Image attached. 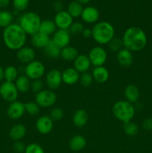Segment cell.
<instances>
[{
  "label": "cell",
  "instance_id": "cell-1",
  "mask_svg": "<svg viewBox=\"0 0 152 153\" xmlns=\"http://www.w3.org/2000/svg\"><path fill=\"white\" fill-rule=\"evenodd\" d=\"M3 41L7 49L17 51L25 46L27 34L18 23H12L4 28L2 34Z\"/></svg>",
  "mask_w": 152,
  "mask_h": 153
},
{
  "label": "cell",
  "instance_id": "cell-2",
  "mask_svg": "<svg viewBox=\"0 0 152 153\" xmlns=\"http://www.w3.org/2000/svg\"><path fill=\"white\" fill-rule=\"evenodd\" d=\"M124 48L131 52H139L144 49L147 44V36L142 28L131 26L127 28L122 37Z\"/></svg>",
  "mask_w": 152,
  "mask_h": 153
},
{
  "label": "cell",
  "instance_id": "cell-3",
  "mask_svg": "<svg viewBox=\"0 0 152 153\" xmlns=\"http://www.w3.org/2000/svg\"><path fill=\"white\" fill-rule=\"evenodd\" d=\"M92 38L100 46L108 44L109 42L115 37V28L110 22L101 21L94 25Z\"/></svg>",
  "mask_w": 152,
  "mask_h": 153
},
{
  "label": "cell",
  "instance_id": "cell-4",
  "mask_svg": "<svg viewBox=\"0 0 152 153\" xmlns=\"http://www.w3.org/2000/svg\"><path fill=\"white\" fill-rule=\"evenodd\" d=\"M113 114L118 120L125 123L131 121L136 114L135 107L126 100H119L114 103L112 108Z\"/></svg>",
  "mask_w": 152,
  "mask_h": 153
},
{
  "label": "cell",
  "instance_id": "cell-5",
  "mask_svg": "<svg viewBox=\"0 0 152 153\" xmlns=\"http://www.w3.org/2000/svg\"><path fill=\"white\" fill-rule=\"evenodd\" d=\"M42 19L38 13L28 11L23 13L19 19V25L24 30L27 35H34L39 32Z\"/></svg>",
  "mask_w": 152,
  "mask_h": 153
},
{
  "label": "cell",
  "instance_id": "cell-6",
  "mask_svg": "<svg viewBox=\"0 0 152 153\" xmlns=\"http://www.w3.org/2000/svg\"><path fill=\"white\" fill-rule=\"evenodd\" d=\"M46 68L44 64L37 60L26 64L25 67V75L31 81L40 79L44 76Z\"/></svg>",
  "mask_w": 152,
  "mask_h": 153
},
{
  "label": "cell",
  "instance_id": "cell-7",
  "mask_svg": "<svg viewBox=\"0 0 152 153\" xmlns=\"http://www.w3.org/2000/svg\"><path fill=\"white\" fill-rule=\"evenodd\" d=\"M19 95V91L14 82L4 81L0 85V96L4 101L10 103L16 101Z\"/></svg>",
  "mask_w": 152,
  "mask_h": 153
},
{
  "label": "cell",
  "instance_id": "cell-8",
  "mask_svg": "<svg viewBox=\"0 0 152 153\" xmlns=\"http://www.w3.org/2000/svg\"><path fill=\"white\" fill-rule=\"evenodd\" d=\"M56 94L52 90H43L35 95V102L40 108H50L57 102Z\"/></svg>",
  "mask_w": 152,
  "mask_h": 153
},
{
  "label": "cell",
  "instance_id": "cell-9",
  "mask_svg": "<svg viewBox=\"0 0 152 153\" xmlns=\"http://www.w3.org/2000/svg\"><path fill=\"white\" fill-rule=\"evenodd\" d=\"M88 57L90 61L91 65L94 67L104 66L107 59V52L105 49L101 46L92 47L88 54Z\"/></svg>",
  "mask_w": 152,
  "mask_h": 153
},
{
  "label": "cell",
  "instance_id": "cell-10",
  "mask_svg": "<svg viewBox=\"0 0 152 153\" xmlns=\"http://www.w3.org/2000/svg\"><path fill=\"white\" fill-rule=\"evenodd\" d=\"M52 41L60 49L69 46L71 41V34L68 29H58L52 35Z\"/></svg>",
  "mask_w": 152,
  "mask_h": 153
},
{
  "label": "cell",
  "instance_id": "cell-11",
  "mask_svg": "<svg viewBox=\"0 0 152 153\" xmlns=\"http://www.w3.org/2000/svg\"><path fill=\"white\" fill-rule=\"evenodd\" d=\"M58 29H68L72 24L73 18L66 10H62L56 13L54 19Z\"/></svg>",
  "mask_w": 152,
  "mask_h": 153
},
{
  "label": "cell",
  "instance_id": "cell-12",
  "mask_svg": "<svg viewBox=\"0 0 152 153\" xmlns=\"http://www.w3.org/2000/svg\"><path fill=\"white\" fill-rule=\"evenodd\" d=\"M25 104L19 101H14L9 104L7 109V115L13 120H19L25 114Z\"/></svg>",
  "mask_w": 152,
  "mask_h": 153
},
{
  "label": "cell",
  "instance_id": "cell-13",
  "mask_svg": "<svg viewBox=\"0 0 152 153\" xmlns=\"http://www.w3.org/2000/svg\"><path fill=\"white\" fill-rule=\"evenodd\" d=\"M46 82L50 90H56L62 84V73L57 69L49 70L46 76Z\"/></svg>",
  "mask_w": 152,
  "mask_h": 153
},
{
  "label": "cell",
  "instance_id": "cell-14",
  "mask_svg": "<svg viewBox=\"0 0 152 153\" xmlns=\"http://www.w3.org/2000/svg\"><path fill=\"white\" fill-rule=\"evenodd\" d=\"M36 129L42 134H48L54 128V121L49 116L43 115L40 117L36 121Z\"/></svg>",
  "mask_w": 152,
  "mask_h": 153
},
{
  "label": "cell",
  "instance_id": "cell-15",
  "mask_svg": "<svg viewBox=\"0 0 152 153\" xmlns=\"http://www.w3.org/2000/svg\"><path fill=\"white\" fill-rule=\"evenodd\" d=\"M36 53L34 49L29 46H23L16 52V58L20 63L28 64L35 60Z\"/></svg>",
  "mask_w": 152,
  "mask_h": 153
},
{
  "label": "cell",
  "instance_id": "cell-16",
  "mask_svg": "<svg viewBox=\"0 0 152 153\" xmlns=\"http://www.w3.org/2000/svg\"><path fill=\"white\" fill-rule=\"evenodd\" d=\"M99 11L98 9L92 6H88L83 9L80 17L84 22L89 24L96 23L99 19Z\"/></svg>",
  "mask_w": 152,
  "mask_h": 153
},
{
  "label": "cell",
  "instance_id": "cell-17",
  "mask_svg": "<svg viewBox=\"0 0 152 153\" xmlns=\"http://www.w3.org/2000/svg\"><path fill=\"white\" fill-rule=\"evenodd\" d=\"M116 60L120 66L122 67H129L132 65L134 61V55L132 52L123 48L116 55Z\"/></svg>",
  "mask_w": 152,
  "mask_h": 153
},
{
  "label": "cell",
  "instance_id": "cell-18",
  "mask_svg": "<svg viewBox=\"0 0 152 153\" xmlns=\"http://www.w3.org/2000/svg\"><path fill=\"white\" fill-rule=\"evenodd\" d=\"M80 73L74 68L69 67L62 73V80L67 85H73L77 83L80 79Z\"/></svg>",
  "mask_w": 152,
  "mask_h": 153
},
{
  "label": "cell",
  "instance_id": "cell-19",
  "mask_svg": "<svg viewBox=\"0 0 152 153\" xmlns=\"http://www.w3.org/2000/svg\"><path fill=\"white\" fill-rule=\"evenodd\" d=\"M73 66H74L73 67L80 74L88 72L91 66V63L88 55H83V54L78 55L76 59L73 61Z\"/></svg>",
  "mask_w": 152,
  "mask_h": 153
},
{
  "label": "cell",
  "instance_id": "cell-20",
  "mask_svg": "<svg viewBox=\"0 0 152 153\" xmlns=\"http://www.w3.org/2000/svg\"><path fill=\"white\" fill-rule=\"evenodd\" d=\"M124 95H125V100L129 102L134 103L137 102L139 99L140 93L138 87L136 86L134 84H130L127 85L126 88L124 91Z\"/></svg>",
  "mask_w": 152,
  "mask_h": 153
},
{
  "label": "cell",
  "instance_id": "cell-21",
  "mask_svg": "<svg viewBox=\"0 0 152 153\" xmlns=\"http://www.w3.org/2000/svg\"><path fill=\"white\" fill-rule=\"evenodd\" d=\"M27 132L26 127L22 123L14 124L9 131V137L13 141L21 140L25 136Z\"/></svg>",
  "mask_w": 152,
  "mask_h": 153
},
{
  "label": "cell",
  "instance_id": "cell-22",
  "mask_svg": "<svg viewBox=\"0 0 152 153\" xmlns=\"http://www.w3.org/2000/svg\"><path fill=\"white\" fill-rule=\"evenodd\" d=\"M51 41V38L49 36L46 35L41 32H37L31 36V42L34 47L37 49H43Z\"/></svg>",
  "mask_w": 152,
  "mask_h": 153
},
{
  "label": "cell",
  "instance_id": "cell-23",
  "mask_svg": "<svg viewBox=\"0 0 152 153\" xmlns=\"http://www.w3.org/2000/svg\"><path fill=\"white\" fill-rule=\"evenodd\" d=\"M89 120V115L87 111L84 109H78L75 111L72 116V123L75 126L82 128L85 126Z\"/></svg>",
  "mask_w": 152,
  "mask_h": 153
},
{
  "label": "cell",
  "instance_id": "cell-24",
  "mask_svg": "<svg viewBox=\"0 0 152 153\" xmlns=\"http://www.w3.org/2000/svg\"><path fill=\"white\" fill-rule=\"evenodd\" d=\"M92 75L94 81L101 84L107 82L110 76L108 70L104 66L94 67L92 72Z\"/></svg>",
  "mask_w": 152,
  "mask_h": 153
},
{
  "label": "cell",
  "instance_id": "cell-25",
  "mask_svg": "<svg viewBox=\"0 0 152 153\" xmlns=\"http://www.w3.org/2000/svg\"><path fill=\"white\" fill-rule=\"evenodd\" d=\"M86 145V140L81 134H75L69 140V146L74 152H79L84 149Z\"/></svg>",
  "mask_w": 152,
  "mask_h": 153
},
{
  "label": "cell",
  "instance_id": "cell-26",
  "mask_svg": "<svg viewBox=\"0 0 152 153\" xmlns=\"http://www.w3.org/2000/svg\"><path fill=\"white\" fill-rule=\"evenodd\" d=\"M57 30H58V28H57L54 20L44 19V20H42L39 31L50 37L55 34Z\"/></svg>",
  "mask_w": 152,
  "mask_h": 153
},
{
  "label": "cell",
  "instance_id": "cell-27",
  "mask_svg": "<svg viewBox=\"0 0 152 153\" xmlns=\"http://www.w3.org/2000/svg\"><path fill=\"white\" fill-rule=\"evenodd\" d=\"M78 56V51L72 46H68L61 49V58L66 61H74Z\"/></svg>",
  "mask_w": 152,
  "mask_h": 153
},
{
  "label": "cell",
  "instance_id": "cell-28",
  "mask_svg": "<svg viewBox=\"0 0 152 153\" xmlns=\"http://www.w3.org/2000/svg\"><path fill=\"white\" fill-rule=\"evenodd\" d=\"M31 80L25 75H21L14 82L18 91L22 94L27 93L31 88Z\"/></svg>",
  "mask_w": 152,
  "mask_h": 153
},
{
  "label": "cell",
  "instance_id": "cell-29",
  "mask_svg": "<svg viewBox=\"0 0 152 153\" xmlns=\"http://www.w3.org/2000/svg\"><path fill=\"white\" fill-rule=\"evenodd\" d=\"M43 52H44L45 55L51 59L56 60L61 58V49H60L57 45H55L52 41V40L49 42V44L43 49Z\"/></svg>",
  "mask_w": 152,
  "mask_h": 153
},
{
  "label": "cell",
  "instance_id": "cell-30",
  "mask_svg": "<svg viewBox=\"0 0 152 153\" xmlns=\"http://www.w3.org/2000/svg\"><path fill=\"white\" fill-rule=\"evenodd\" d=\"M83 9L82 4L80 3L77 1H72L67 6L66 11L72 16V18H77L80 16Z\"/></svg>",
  "mask_w": 152,
  "mask_h": 153
},
{
  "label": "cell",
  "instance_id": "cell-31",
  "mask_svg": "<svg viewBox=\"0 0 152 153\" xmlns=\"http://www.w3.org/2000/svg\"><path fill=\"white\" fill-rule=\"evenodd\" d=\"M4 76L5 81L14 82L19 77V72L16 67L13 66H8L4 70Z\"/></svg>",
  "mask_w": 152,
  "mask_h": 153
},
{
  "label": "cell",
  "instance_id": "cell-32",
  "mask_svg": "<svg viewBox=\"0 0 152 153\" xmlns=\"http://www.w3.org/2000/svg\"><path fill=\"white\" fill-rule=\"evenodd\" d=\"M13 19V14L8 10H1L0 12V27L7 28L11 25Z\"/></svg>",
  "mask_w": 152,
  "mask_h": 153
},
{
  "label": "cell",
  "instance_id": "cell-33",
  "mask_svg": "<svg viewBox=\"0 0 152 153\" xmlns=\"http://www.w3.org/2000/svg\"><path fill=\"white\" fill-rule=\"evenodd\" d=\"M123 130L127 135L130 137H134L137 135L139 132V127L135 123H133L131 121L128 123H123Z\"/></svg>",
  "mask_w": 152,
  "mask_h": 153
},
{
  "label": "cell",
  "instance_id": "cell-34",
  "mask_svg": "<svg viewBox=\"0 0 152 153\" xmlns=\"http://www.w3.org/2000/svg\"><path fill=\"white\" fill-rule=\"evenodd\" d=\"M108 48L110 51L113 52H118L124 48L122 39L119 37H114L112 39L108 44Z\"/></svg>",
  "mask_w": 152,
  "mask_h": 153
},
{
  "label": "cell",
  "instance_id": "cell-35",
  "mask_svg": "<svg viewBox=\"0 0 152 153\" xmlns=\"http://www.w3.org/2000/svg\"><path fill=\"white\" fill-rule=\"evenodd\" d=\"M25 112L31 116H36L39 114L40 110V107L37 105V103L34 102H28L25 104Z\"/></svg>",
  "mask_w": 152,
  "mask_h": 153
},
{
  "label": "cell",
  "instance_id": "cell-36",
  "mask_svg": "<svg viewBox=\"0 0 152 153\" xmlns=\"http://www.w3.org/2000/svg\"><path fill=\"white\" fill-rule=\"evenodd\" d=\"M30 0H13L12 4L15 11H24L28 8Z\"/></svg>",
  "mask_w": 152,
  "mask_h": 153
},
{
  "label": "cell",
  "instance_id": "cell-37",
  "mask_svg": "<svg viewBox=\"0 0 152 153\" xmlns=\"http://www.w3.org/2000/svg\"><path fill=\"white\" fill-rule=\"evenodd\" d=\"M94 79L92 77V73H89L88 72L86 73H81L80 75V79H79V82L81 84V85H83V87H89L93 82Z\"/></svg>",
  "mask_w": 152,
  "mask_h": 153
},
{
  "label": "cell",
  "instance_id": "cell-38",
  "mask_svg": "<svg viewBox=\"0 0 152 153\" xmlns=\"http://www.w3.org/2000/svg\"><path fill=\"white\" fill-rule=\"evenodd\" d=\"M64 116V112L61 108H54L51 110L50 117L51 119L53 121H61Z\"/></svg>",
  "mask_w": 152,
  "mask_h": 153
},
{
  "label": "cell",
  "instance_id": "cell-39",
  "mask_svg": "<svg viewBox=\"0 0 152 153\" xmlns=\"http://www.w3.org/2000/svg\"><path fill=\"white\" fill-rule=\"evenodd\" d=\"M83 29H84V27H83L82 22H79V21H75V22H72L71 26L69 28V31L71 34L76 35V34H81L83 32Z\"/></svg>",
  "mask_w": 152,
  "mask_h": 153
},
{
  "label": "cell",
  "instance_id": "cell-40",
  "mask_svg": "<svg viewBox=\"0 0 152 153\" xmlns=\"http://www.w3.org/2000/svg\"><path fill=\"white\" fill-rule=\"evenodd\" d=\"M25 153H45V152L40 145L33 143L26 146Z\"/></svg>",
  "mask_w": 152,
  "mask_h": 153
},
{
  "label": "cell",
  "instance_id": "cell-41",
  "mask_svg": "<svg viewBox=\"0 0 152 153\" xmlns=\"http://www.w3.org/2000/svg\"><path fill=\"white\" fill-rule=\"evenodd\" d=\"M30 90L35 94H38L39 92L43 90V82L40 79L32 80L31 82V88H30Z\"/></svg>",
  "mask_w": 152,
  "mask_h": 153
},
{
  "label": "cell",
  "instance_id": "cell-42",
  "mask_svg": "<svg viewBox=\"0 0 152 153\" xmlns=\"http://www.w3.org/2000/svg\"><path fill=\"white\" fill-rule=\"evenodd\" d=\"M13 150L17 153H22L25 152V148L26 146H25L23 143L20 140H18V141H15L13 145Z\"/></svg>",
  "mask_w": 152,
  "mask_h": 153
},
{
  "label": "cell",
  "instance_id": "cell-43",
  "mask_svg": "<svg viewBox=\"0 0 152 153\" xmlns=\"http://www.w3.org/2000/svg\"><path fill=\"white\" fill-rule=\"evenodd\" d=\"M142 127L146 131L152 130V118H147L142 122Z\"/></svg>",
  "mask_w": 152,
  "mask_h": 153
},
{
  "label": "cell",
  "instance_id": "cell-44",
  "mask_svg": "<svg viewBox=\"0 0 152 153\" xmlns=\"http://www.w3.org/2000/svg\"><path fill=\"white\" fill-rule=\"evenodd\" d=\"M52 7H53V9L57 12V13L63 10V3L61 2V1H55V2L53 3V4H52Z\"/></svg>",
  "mask_w": 152,
  "mask_h": 153
},
{
  "label": "cell",
  "instance_id": "cell-45",
  "mask_svg": "<svg viewBox=\"0 0 152 153\" xmlns=\"http://www.w3.org/2000/svg\"><path fill=\"white\" fill-rule=\"evenodd\" d=\"M82 36H83L84 38L88 39L92 37V31L91 28H84L83 31V32L81 33Z\"/></svg>",
  "mask_w": 152,
  "mask_h": 153
},
{
  "label": "cell",
  "instance_id": "cell-46",
  "mask_svg": "<svg viewBox=\"0 0 152 153\" xmlns=\"http://www.w3.org/2000/svg\"><path fill=\"white\" fill-rule=\"evenodd\" d=\"M10 0H0V7H7L10 4Z\"/></svg>",
  "mask_w": 152,
  "mask_h": 153
},
{
  "label": "cell",
  "instance_id": "cell-47",
  "mask_svg": "<svg viewBox=\"0 0 152 153\" xmlns=\"http://www.w3.org/2000/svg\"><path fill=\"white\" fill-rule=\"evenodd\" d=\"M4 79V69L0 66V82Z\"/></svg>",
  "mask_w": 152,
  "mask_h": 153
},
{
  "label": "cell",
  "instance_id": "cell-48",
  "mask_svg": "<svg viewBox=\"0 0 152 153\" xmlns=\"http://www.w3.org/2000/svg\"><path fill=\"white\" fill-rule=\"evenodd\" d=\"M77 1H78L79 3H80L81 4H87L88 2L90 1V0H76Z\"/></svg>",
  "mask_w": 152,
  "mask_h": 153
},
{
  "label": "cell",
  "instance_id": "cell-49",
  "mask_svg": "<svg viewBox=\"0 0 152 153\" xmlns=\"http://www.w3.org/2000/svg\"><path fill=\"white\" fill-rule=\"evenodd\" d=\"M0 12H1V10H0Z\"/></svg>",
  "mask_w": 152,
  "mask_h": 153
}]
</instances>
